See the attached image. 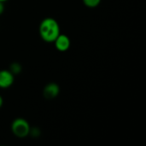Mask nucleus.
<instances>
[{"label":"nucleus","mask_w":146,"mask_h":146,"mask_svg":"<svg viewBox=\"0 0 146 146\" xmlns=\"http://www.w3.org/2000/svg\"><path fill=\"white\" fill-rule=\"evenodd\" d=\"M3 98L0 96V108L3 106Z\"/></svg>","instance_id":"obj_9"},{"label":"nucleus","mask_w":146,"mask_h":146,"mask_svg":"<svg viewBox=\"0 0 146 146\" xmlns=\"http://www.w3.org/2000/svg\"><path fill=\"white\" fill-rule=\"evenodd\" d=\"M13 74H18L21 73V66L20 63L18 62H13L10 67H9V69Z\"/></svg>","instance_id":"obj_6"},{"label":"nucleus","mask_w":146,"mask_h":146,"mask_svg":"<svg viewBox=\"0 0 146 146\" xmlns=\"http://www.w3.org/2000/svg\"><path fill=\"white\" fill-rule=\"evenodd\" d=\"M39 34L41 38L45 42H54L60 34V26L58 22L50 17L44 19L39 25Z\"/></svg>","instance_id":"obj_1"},{"label":"nucleus","mask_w":146,"mask_h":146,"mask_svg":"<svg viewBox=\"0 0 146 146\" xmlns=\"http://www.w3.org/2000/svg\"><path fill=\"white\" fill-rule=\"evenodd\" d=\"M14 83V74L7 69L0 70V88L5 89Z\"/></svg>","instance_id":"obj_4"},{"label":"nucleus","mask_w":146,"mask_h":146,"mask_svg":"<svg viewBox=\"0 0 146 146\" xmlns=\"http://www.w3.org/2000/svg\"><path fill=\"white\" fill-rule=\"evenodd\" d=\"M84 4L89 8H95L99 5L101 0H82Z\"/></svg>","instance_id":"obj_7"},{"label":"nucleus","mask_w":146,"mask_h":146,"mask_svg":"<svg viewBox=\"0 0 146 146\" xmlns=\"http://www.w3.org/2000/svg\"><path fill=\"white\" fill-rule=\"evenodd\" d=\"M3 11H4V4H3V2L0 1V15H2Z\"/></svg>","instance_id":"obj_8"},{"label":"nucleus","mask_w":146,"mask_h":146,"mask_svg":"<svg viewBox=\"0 0 146 146\" xmlns=\"http://www.w3.org/2000/svg\"><path fill=\"white\" fill-rule=\"evenodd\" d=\"M30 125L24 118H16L11 124V130L15 136L22 139L29 135Z\"/></svg>","instance_id":"obj_2"},{"label":"nucleus","mask_w":146,"mask_h":146,"mask_svg":"<svg viewBox=\"0 0 146 146\" xmlns=\"http://www.w3.org/2000/svg\"><path fill=\"white\" fill-rule=\"evenodd\" d=\"M54 43H55V46L57 49V50L62 51V52L68 50L70 47V44H71L69 38L67 35L61 34V33L55 39Z\"/></svg>","instance_id":"obj_5"},{"label":"nucleus","mask_w":146,"mask_h":146,"mask_svg":"<svg viewBox=\"0 0 146 146\" xmlns=\"http://www.w3.org/2000/svg\"><path fill=\"white\" fill-rule=\"evenodd\" d=\"M1 2H5V1H7V0H0Z\"/></svg>","instance_id":"obj_10"},{"label":"nucleus","mask_w":146,"mask_h":146,"mask_svg":"<svg viewBox=\"0 0 146 146\" xmlns=\"http://www.w3.org/2000/svg\"><path fill=\"white\" fill-rule=\"evenodd\" d=\"M60 92V87L56 83L50 82L47 84L44 90H43V95L46 99H53L58 96Z\"/></svg>","instance_id":"obj_3"}]
</instances>
